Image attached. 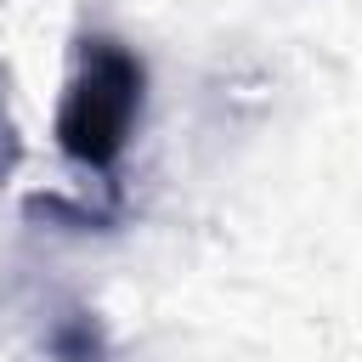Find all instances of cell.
I'll return each mask as SVG.
<instances>
[{
    "label": "cell",
    "mask_w": 362,
    "mask_h": 362,
    "mask_svg": "<svg viewBox=\"0 0 362 362\" xmlns=\"http://www.w3.org/2000/svg\"><path fill=\"white\" fill-rule=\"evenodd\" d=\"M141 102H147V68L130 45H119L113 34H90L79 45L74 79L62 90L57 107V147L96 175H113L136 124H141Z\"/></svg>",
    "instance_id": "obj_1"
},
{
    "label": "cell",
    "mask_w": 362,
    "mask_h": 362,
    "mask_svg": "<svg viewBox=\"0 0 362 362\" xmlns=\"http://www.w3.org/2000/svg\"><path fill=\"white\" fill-rule=\"evenodd\" d=\"M107 328H102V317L96 311H85V305H68V311H57L51 317V328H45V356L51 362H107Z\"/></svg>",
    "instance_id": "obj_2"
},
{
    "label": "cell",
    "mask_w": 362,
    "mask_h": 362,
    "mask_svg": "<svg viewBox=\"0 0 362 362\" xmlns=\"http://www.w3.org/2000/svg\"><path fill=\"white\" fill-rule=\"evenodd\" d=\"M17 158H23V141H17V124L6 113V68H0V181L17 170Z\"/></svg>",
    "instance_id": "obj_3"
}]
</instances>
